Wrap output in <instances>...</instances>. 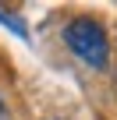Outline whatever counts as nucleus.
Listing matches in <instances>:
<instances>
[{
  "label": "nucleus",
  "instance_id": "f257e3e1",
  "mask_svg": "<svg viewBox=\"0 0 117 120\" xmlns=\"http://www.w3.org/2000/svg\"><path fill=\"white\" fill-rule=\"evenodd\" d=\"M64 42L82 64H89L96 71H103L110 64V39L96 18H71L64 28Z\"/></svg>",
  "mask_w": 117,
  "mask_h": 120
},
{
  "label": "nucleus",
  "instance_id": "f03ea898",
  "mask_svg": "<svg viewBox=\"0 0 117 120\" xmlns=\"http://www.w3.org/2000/svg\"><path fill=\"white\" fill-rule=\"evenodd\" d=\"M0 21H4V25H7V28L18 35V39H28V28L21 25V18H18V14H11L7 7H0Z\"/></svg>",
  "mask_w": 117,
  "mask_h": 120
},
{
  "label": "nucleus",
  "instance_id": "7ed1b4c3",
  "mask_svg": "<svg viewBox=\"0 0 117 120\" xmlns=\"http://www.w3.org/2000/svg\"><path fill=\"white\" fill-rule=\"evenodd\" d=\"M0 120H11V106H7L4 95H0Z\"/></svg>",
  "mask_w": 117,
  "mask_h": 120
}]
</instances>
